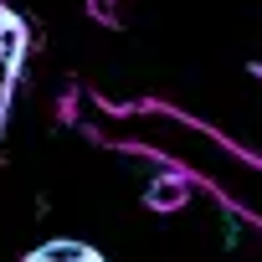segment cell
<instances>
[{
    "instance_id": "6da1fadb",
    "label": "cell",
    "mask_w": 262,
    "mask_h": 262,
    "mask_svg": "<svg viewBox=\"0 0 262 262\" xmlns=\"http://www.w3.org/2000/svg\"><path fill=\"white\" fill-rule=\"evenodd\" d=\"M139 201H144V211L175 216V211H185V206H190V175H185V170H170V175L149 180V190H144Z\"/></svg>"
},
{
    "instance_id": "277c9868",
    "label": "cell",
    "mask_w": 262,
    "mask_h": 262,
    "mask_svg": "<svg viewBox=\"0 0 262 262\" xmlns=\"http://www.w3.org/2000/svg\"><path fill=\"white\" fill-rule=\"evenodd\" d=\"M77 103H82V93L67 82V88L57 93V123H77Z\"/></svg>"
},
{
    "instance_id": "5b68a950",
    "label": "cell",
    "mask_w": 262,
    "mask_h": 262,
    "mask_svg": "<svg viewBox=\"0 0 262 262\" xmlns=\"http://www.w3.org/2000/svg\"><path fill=\"white\" fill-rule=\"evenodd\" d=\"M247 72H252V77H257V82H262V62H247Z\"/></svg>"
},
{
    "instance_id": "3957f363",
    "label": "cell",
    "mask_w": 262,
    "mask_h": 262,
    "mask_svg": "<svg viewBox=\"0 0 262 262\" xmlns=\"http://www.w3.org/2000/svg\"><path fill=\"white\" fill-rule=\"evenodd\" d=\"M36 257L41 262H103V252L88 247V242H77V236H52V242L36 247Z\"/></svg>"
},
{
    "instance_id": "7a4b0ae2",
    "label": "cell",
    "mask_w": 262,
    "mask_h": 262,
    "mask_svg": "<svg viewBox=\"0 0 262 262\" xmlns=\"http://www.w3.org/2000/svg\"><path fill=\"white\" fill-rule=\"evenodd\" d=\"M26 52H31V26L11 11H0V67H6V77H21Z\"/></svg>"
},
{
    "instance_id": "8992f818",
    "label": "cell",
    "mask_w": 262,
    "mask_h": 262,
    "mask_svg": "<svg viewBox=\"0 0 262 262\" xmlns=\"http://www.w3.org/2000/svg\"><path fill=\"white\" fill-rule=\"evenodd\" d=\"M21 262H41V257H36V252H26V257H21Z\"/></svg>"
}]
</instances>
